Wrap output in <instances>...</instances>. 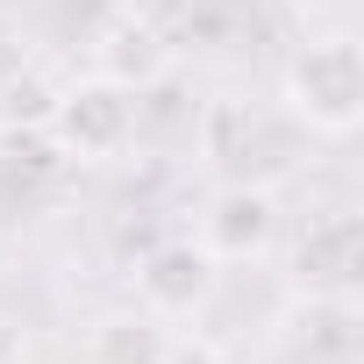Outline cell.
Wrapping results in <instances>:
<instances>
[{
  "label": "cell",
  "instance_id": "6",
  "mask_svg": "<svg viewBox=\"0 0 364 364\" xmlns=\"http://www.w3.org/2000/svg\"><path fill=\"white\" fill-rule=\"evenodd\" d=\"M300 264H307L314 279H350V272H357V222H328V229L300 250Z\"/></svg>",
  "mask_w": 364,
  "mask_h": 364
},
{
  "label": "cell",
  "instance_id": "5",
  "mask_svg": "<svg viewBox=\"0 0 364 364\" xmlns=\"http://www.w3.org/2000/svg\"><path fill=\"white\" fill-rule=\"evenodd\" d=\"M143 293H150V307H193L208 293V257L200 250H157L143 264Z\"/></svg>",
  "mask_w": 364,
  "mask_h": 364
},
{
  "label": "cell",
  "instance_id": "2",
  "mask_svg": "<svg viewBox=\"0 0 364 364\" xmlns=\"http://www.w3.org/2000/svg\"><path fill=\"white\" fill-rule=\"evenodd\" d=\"M58 136L72 143V150H114L122 136H129V93L122 86H79V93H65L58 100Z\"/></svg>",
  "mask_w": 364,
  "mask_h": 364
},
{
  "label": "cell",
  "instance_id": "1",
  "mask_svg": "<svg viewBox=\"0 0 364 364\" xmlns=\"http://www.w3.org/2000/svg\"><path fill=\"white\" fill-rule=\"evenodd\" d=\"M286 100L307 114L321 136H350L364 114V50L350 36H321L286 65Z\"/></svg>",
  "mask_w": 364,
  "mask_h": 364
},
{
  "label": "cell",
  "instance_id": "3",
  "mask_svg": "<svg viewBox=\"0 0 364 364\" xmlns=\"http://www.w3.org/2000/svg\"><path fill=\"white\" fill-rule=\"evenodd\" d=\"M264 236H272V200H264V193H222V200H215L208 243H215L222 257H250V250H264Z\"/></svg>",
  "mask_w": 364,
  "mask_h": 364
},
{
  "label": "cell",
  "instance_id": "4",
  "mask_svg": "<svg viewBox=\"0 0 364 364\" xmlns=\"http://www.w3.org/2000/svg\"><path fill=\"white\" fill-rule=\"evenodd\" d=\"M86 364H164V336H157V321H143V314H114V321L93 328Z\"/></svg>",
  "mask_w": 364,
  "mask_h": 364
}]
</instances>
